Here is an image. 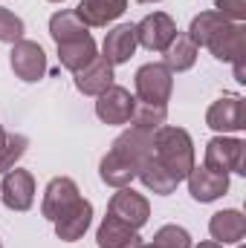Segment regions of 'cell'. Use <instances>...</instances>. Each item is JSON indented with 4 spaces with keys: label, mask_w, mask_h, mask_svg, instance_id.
<instances>
[{
    "label": "cell",
    "mask_w": 246,
    "mask_h": 248,
    "mask_svg": "<svg viewBox=\"0 0 246 248\" xmlns=\"http://www.w3.org/2000/svg\"><path fill=\"white\" fill-rule=\"evenodd\" d=\"M136 29L133 23H119L113 26L107 35H105V44H102V58L110 63V66H119V63H127L136 52Z\"/></svg>",
    "instance_id": "obj_14"
},
{
    "label": "cell",
    "mask_w": 246,
    "mask_h": 248,
    "mask_svg": "<svg viewBox=\"0 0 246 248\" xmlns=\"http://www.w3.org/2000/svg\"><path fill=\"white\" fill-rule=\"evenodd\" d=\"M96 243L99 248H142V237L136 234V228L107 214L96 231Z\"/></svg>",
    "instance_id": "obj_17"
},
{
    "label": "cell",
    "mask_w": 246,
    "mask_h": 248,
    "mask_svg": "<svg viewBox=\"0 0 246 248\" xmlns=\"http://www.w3.org/2000/svg\"><path fill=\"white\" fill-rule=\"evenodd\" d=\"M110 150H113L116 156H122L124 162H130L133 168H139L145 159L154 156V133L139 130V127H127L122 136L113 141Z\"/></svg>",
    "instance_id": "obj_13"
},
{
    "label": "cell",
    "mask_w": 246,
    "mask_h": 248,
    "mask_svg": "<svg viewBox=\"0 0 246 248\" xmlns=\"http://www.w3.org/2000/svg\"><path fill=\"white\" fill-rule=\"evenodd\" d=\"M0 202L12 211H29L35 202V176L29 170H20V168H12L9 173H3Z\"/></svg>",
    "instance_id": "obj_8"
},
{
    "label": "cell",
    "mask_w": 246,
    "mask_h": 248,
    "mask_svg": "<svg viewBox=\"0 0 246 248\" xmlns=\"http://www.w3.org/2000/svg\"><path fill=\"white\" fill-rule=\"evenodd\" d=\"M185 182H188L191 199H197V202H214V199H220L229 190V173H217V170H209L206 165H200V168L194 165L191 173L185 176Z\"/></svg>",
    "instance_id": "obj_12"
},
{
    "label": "cell",
    "mask_w": 246,
    "mask_h": 248,
    "mask_svg": "<svg viewBox=\"0 0 246 248\" xmlns=\"http://www.w3.org/2000/svg\"><path fill=\"white\" fill-rule=\"evenodd\" d=\"M154 159L177 182H183L194 168V141L188 130L171 127V124H162L159 130H154Z\"/></svg>",
    "instance_id": "obj_1"
},
{
    "label": "cell",
    "mask_w": 246,
    "mask_h": 248,
    "mask_svg": "<svg viewBox=\"0 0 246 248\" xmlns=\"http://www.w3.org/2000/svg\"><path fill=\"white\" fill-rule=\"evenodd\" d=\"M9 63H12V72L26 84H35V81H41L47 75V52H44V46L38 41L20 38L18 44H12Z\"/></svg>",
    "instance_id": "obj_5"
},
{
    "label": "cell",
    "mask_w": 246,
    "mask_h": 248,
    "mask_svg": "<svg viewBox=\"0 0 246 248\" xmlns=\"http://www.w3.org/2000/svg\"><path fill=\"white\" fill-rule=\"evenodd\" d=\"M107 214L139 231L148 222V217H151V202L142 193H136L133 187H119L110 196V202H107Z\"/></svg>",
    "instance_id": "obj_7"
},
{
    "label": "cell",
    "mask_w": 246,
    "mask_h": 248,
    "mask_svg": "<svg viewBox=\"0 0 246 248\" xmlns=\"http://www.w3.org/2000/svg\"><path fill=\"white\" fill-rule=\"evenodd\" d=\"M214 12L229 20V23H244L246 20V0H217Z\"/></svg>",
    "instance_id": "obj_30"
},
{
    "label": "cell",
    "mask_w": 246,
    "mask_h": 248,
    "mask_svg": "<svg viewBox=\"0 0 246 248\" xmlns=\"http://www.w3.org/2000/svg\"><path fill=\"white\" fill-rule=\"evenodd\" d=\"M23 20L15 15V12H9L6 6H0V44H18L20 38H23Z\"/></svg>",
    "instance_id": "obj_29"
},
{
    "label": "cell",
    "mask_w": 246,
    "mask_h": 248,
    "mask_svg": "<svg viewBox=\"0 0 246 248\" xmlns=\"http://www.w3.org/2000/svg\"><path fill=\"white\" fill-rule=\"evenodd\" d=\"M3 141H6V130L0 127V147H3Z\"/></svg>",
    "instance_id": "obj_32"
},
{
    "label": "cell",
    "mask_w": 246,
    "mask_h": 248,
    "mask_svg": "<svg viewBox=\"0 0 246 248\" xmlns=\"http://www.w3.org/2000/svg\"><path fill=\"white\" fill-rule=\"evenodd\" d=\"M217 61L241 63L246 55V26L244 23H223L206 44Z\"/></svg>",
    "instance_id": "obj_9"
},
{
    "label": "cell",
    "mask_w": 246,
    "mask_h": 248,
    "mask_svg": "<svg viewBox=\"0 0 246 248\" xmlns=\"http://www.w3.org/2000/svg\"><path fill=\"white\" fill-rule=\"evenodd\" d=\"M50 35L55 44H70V41H78V38H87V26L84 20L75 15V9H61L50 17Z\"/></svg>",
    "instance_id": "obj_22"
},
{
    "label": "cell",
    "mask_w": 246,
    "mask_h": 248,
    "mask_svg": "<svg viewBox=\"0 0 246 248\" xmlns=\"http://www.w3.org/2000/svg\"><path fill=\"white\" fill-rule=\"evenodd\" d=\"M136 44L139 46H145V49H151V52H165L168 49V44L177 38V23H174V17L171 15H165V12H154V15H145L136 26Z\"/></svg>",
    "instance_id": "obj_4"
},
{
    "label": "cell",
    "mask_w": 246,
    "mask_h": 248,
    "mask_svg": "<svg viewBox=\"0 0 246 248\" xmlns=\"http://www.w3.org/2000/svg\"><path fill=\"white\" fill-rule=\"evenodd\" d=\"M50 3H64V0H50Z\"/></svg>",
    "instance_id": "obj_35"
},
{
    "label": "cell",
    "mask_w": 246,
    "mask_h": 248,
    "mask_svg": "<svg viewBox=\"0 0 246 248\" xmlns=\"http://www.w3.org/2000/svg\"><path fill=\"white\" fill-rule=\"evenodd\" d=\"M90 222H93V205L87 199H78L64 217L55 219V237L61 243H78L87 234Z\"/></svg>",
    "instance_id": "obj_15"
},
{
    "label": "cell",
    "mask_w": 246,
    "mask_h": 248,
    "mask_svg": "<svg viewBox=\"0 0 246 248\" xmlns=\"http://www.w3.org/2000/svg\"><path fill=\"white\" fill-rule=\"evenodd\" d=\"M136 3H159V0H136Z\"/></svg>",
    "instance_id": "obj_33"
},
{
    "label": "cell",
    "mask_w": 246,
    "mask_h": 248,
    "mask_svg": "<svg viewBox=\"0 0 246 248\" xmlns=\"http://www.w3.org/2000/svg\"><path fill=\"white\" fill-rule=\"evenodd\" d=\"M209 170L217 173H246V141L235 136H214L206 144V162Z\"/></svg>",
    "instance_id": "obj_3"
},
{
    "label": "cell",
    "mask_w": 246,
    "mask_h": 248,
    "mask_svg": "<svg viewBox=\"0 0 246 248\" xmlns=\"http://www.w3.org/2000/svg\"><path fill=\"white\" fill-rule=\"evenodd\" d=\"M0 248H3V243H0Z\"/></svg>",
    "instance_id": "obj_36"
},
{
    "label": "cell",
    "mask_w": 246,
    "mask_h": 248,
    "mask_svg": "<svg viewBox=\"0 0 246 248\" xmlns=\"http://www.w3.org/2000/svg\"><path fill=\"white\" fill-rule=\"evenodd\" d=\"M26 147H29V139H26V136H20V133H6V141H3V147H0V173H9V170L20 162V156L26 153Z\"/></svg>",
    "instance_id": "obj_27"
},
{
    "label": "cell",
    "mask_w": 246,
    "mask_h": 248,
    "mask_svg": "<svg viewBox=\"0 0 246 248\" xmlns=\"http://www.w3.org/2000/svg\"><path fill=\"white\" fill-rule=\"evenodd\" d=\"M81 199V193H78V185L70 179V176H55L47 190H44V202H41V214L50 219V222H55L58 217H64L75 202Z\"/></svg>",
    "instance_id": "obj_10"
},
{
    "label": "cell",
    "mask_w": 246,
    "mask_h": 248,
    "mask_svg": "<svg viewBox=\"0 0 246 248\" xmlns=\"http://www.w3.org/2000/svg\"><path fill=\"white\" fill-rule=\"evenodd\" d=\"M96 116L105 124H127L130 122V113H133V104L136 98L124 90V87H116L110 84L102 95H96Z\"/></svg>",
    "instance_id": "obj_11"
},
{
    "label": "cell",
    "mask_w": 246,
    "mask_h": 248,
    "mask_svg": "<svg viewBox=\"0 0 246 248\" xmlns=\"http://www.w3.org/2000/svg\"><path fill=\"white\" fill-rule=\"evenodd\" d=\"M168 122V107H159V104H145V101H136L133 104V113H130V127H139V130H159L162 124Z\"/></svg>",
    "instance_id": "obj_25"
},
{
    "label": "cell",
    "mask_w": 246,
    "mask_h": 248,
    "mask_svg": "<svg viewBox=\"0 0 246 248\" xmlns=\"http://www.w3.org/2000/svg\"><path fill=\"white\" fill-rule=\"evenodd\" d=\"M127 0H78L75 15L84 20V26H107L116 17H122Z\"/></svg>",
    "instance_id": "obj_19"
},
{
    "label": "cell",
    "mask_w": 246,
    "mask_h": 248,
    "mask_svg": "<svg viewBox=\"0 0 246 248\" xmlns=\"http://www.w3.org/2000/svg\"><path fill=\"white\" fill-rule=\"evenodd\" d=\"M99 176H102L105 185H110V187L119 190V187H127L133 179H136V168L110 150V153L102 159V165H99Z\"/></svg>",
    "instance_id": "obj_24"
},
{
    "label": "cell",
    "mask_w": 246,
    "mask_h": 248,
    "mask_svg": "<svg viewBox=\"0 0 246 248\" xmlns=\"http://www.w3.org/2000/svg\"><path fill=\"white\" fill-rule=\"evenodd\" d=\"M154 248H191V234L183 225H162L154 234Z\"/></svg>",
    "instance_id": "obj_28"
},
{
    "label": "cell",
    "mask_w": 246,
    "mask_h": 248,
    "mask_svg": "<svg viewBox=\"0 0 246 248\" xmlns=\"http://www.w3.org/2000/svg\"><path fill=\"white\" fill-rule=\"evenodd\" d=\"M223 23H229V20H223L214 9H211V12H200V15L191 20V26H188V32H185V35H188L197 46H206V44H209V38H211Z\"/></svg>",
    "instance_id": "obj_26"
},
{
    "label": "cell",
    "mask_w": 246,
    "mask_h": 248,
    "mask_svg": "<svg viewBox=\"0 0 246 248\" xmlns=\"http://www.w3.org/2000/svg\"><path fill=\"white\" fill-rule=\"evenodd\" d=\"M197 52H200V46L185 35V32H177V38L168 44V49L162 52L165 55V66L171 69V72H185V69H191L194 63H197Z\"/></svg>",
    "instance_id": "obj_23"
},
{
    "label": "cell",
    "mask_w": 246,
    "mask_h": 248,
    "mask_svg": "<svg viewBox=\"0 0 246 248\" xmlns=\"http://www.w3.org/2000/svg\"><path fill=\"white\" fill-rule=\"evenodd\" d=\"M209 234L214 243L220 246H232V243H241L246 237V217L235 208H226V211H217L209 222Z\"/></svg>",
    "instance_id": "obj_18"
},
{
    "label": "cell",
    "mask_w": 246,
    "mask_h": 248,
    "mask_svg": "<svg viewBox=\"0 0 246 248\" xmlns=\"http://www.w3.org/2000/svg\"><path fill=\"white\" fill-rule=\"evenodd\" d=\"M136 179L142 182V185L148 187V190H154V193H159V196H168V193H174L177 190V179L151 156V159H145L139 168H136Z\"/></svg>",
    "instance_id": "obj_21"
},
{
    "label": "cell",
    "mask_w": 246,
    "mask_h": 248,
    "mask_svg": "<svg viewBox=\"0 0 246 248\" xmlns=\"http://www.w3.org/2000/svg\"><path fill=\"white\" fill-rule=\"evenodd\" d=\"M206 124L220 136L241 133L246 127V101L241 95H223L211 101V107L206 110Z\"/></svg>",
    "instance_id": "obj_6"
},
{
    "label": "cell",
    "mask_w": 246,
    "mask_h": 248,
    "mask_svg": "<svg viewBox=\"0 0 246 248\" xmlns=\"http://www.w3.org/2000/svg\"><path fill=\"white\" fill-rule=\"evenodd\" d=\"M75 78V90L81 93V95H102L110 84H113V66L105 61L102 55H96L93 61L87 63L84 69H78V72H72Z\"/></svg>",
    "instance_id": "obj_16"
},
{
    "label": "cell",
    "mask_w": 246,
    "mask_h": 248,
    "mask_svg": "<svg viewBox=\"0 0 246 248\" xmlns=\"http://www.w3.org/2000/svg\"><path fill=\"white\" fill-rule=\"evenodd\" d=\"M197 248H223L220 243H214V240H206V243H200Z\"/></svg>",
    "instance_id": "obj_31"
},
{
    "label": "cell",
    "mask_w": 246,
    "mask_h": 248,
    "mask_svg": "<svg viewBox=\"0 0 246 248\" xmlns=\"http://www.w3.org/2000/svg\"><path fill=\"white\" fill-rule=\"evenodd\" d=\"M142 248H154V246H151V243H148V246H145V243H142Z\"/></svg>",
    "instance_id": "obj_34"
},
{
    "label": "cell",
    "mask_w": 246,
    "mask_h": 248,
    "mask_svg": "<svg viewBox=\"0 0 246 248\" xmlns=\"http://www.w3.org/2000/svg\"><path fill=\"white\" fill-rule=\"evenodd\" d=\"M136 98L145 104H159L168 107L171 93H174V72L165 63H142L133 78Z\"/></svg>",
    "instance_id": "obj_2"
},
{
    "label": "cell",
    "mask_w": 246,
    "mask_h": 248,
    "mask_svg": "<svg viewBox=\"0 0 246 248\" xmlns=\"http://www.w3.org/2000/svg\"><path fill=\"white\" fill-rule=\"evenodd\" d=\"M96 55H99V46H96V41L90 35L87 38H78V41H70V44H58V61L70 72L84 69Z\"/></svg>",
    "instance_id": "obj_20"
}]
</instances>
